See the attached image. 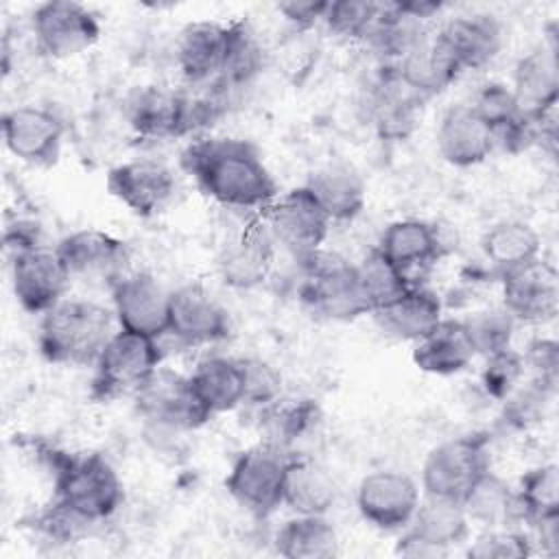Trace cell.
Returning <instances> with one entry per match:
<instances>
[{
    "label": "cell",
    "mask_w": 559,
    "mask_h": 559,
    "mask_svg": "<svg viewBox=\"0 0 559 559\" xmlns=\"http://www.w3.org/2000/svg\"><path fill=\"white\" fill-rule=\"evenodd\" d=\"M437 151L456 168L483 164L496 148L491 129L476 116L469 105L450 107L437 127Z\"/></svg>",
    "instance_id": "cell-23"
},
{
    "label": "cell",
    "mask_w": 559,
    "mask_h": 559,
    "mask_svg": "<svg viewBox=\"0 0 559 559\" xmlns=\"http://www.w3.org/2000/svg\"><path fill=\"white\" fill-rule=\"evenodd\" d=\"M555 395L550 391H546L542 384L533 382V380H522L504 400H502V421L511 428L524 430L531 424L542 419L544 413V404L548 402V397Z\"/></svg>",
    "instance_id": "cell-46"
},
{
    "label": "cell",
    "mask_w": 559,
    "mask_h": 559,
    "mask_svg": "<svg viewBox=\"0 0 559 559\" xmlns=\"http://www.w3.org/2000/svg\"><path fill=\"white\" fill-rule=\"evenodd\" d=\"M356 264V273H358V282L362 288V295L367 299L369 306V314L389 304L391 299H395L397 295H402L408 286H413L415 282L402 271L397 269L378 247H371Z\"/></svg>",
    "instance_id": "cell-39"
},
{
    "label": "cell",
    "mask_w": 559,
    "mask_h": 559,
    "mask_svg": "<svg viewBox=\"0 0 559 559\" xmlns=\"http://www.w3.org/2000/svg\"><path fill=\"white\" fill-rule=\"evenodd\" d=\"M133 402L153 432H188L212 419L199 402L190 376L168 367H157L133 391Z\"/></svg>",
    "instance_id": "cell-5"
},
{
    "label": "cell",
    "mask_w": 559,
    "mask_h": 559,
    "mask_svg": "<svg viewBox=\"0 0 559 559\" xmlns=\"http://www.w3.org/2000/svg\"><path fill=\"white\" fill-rule=\"evenodd\" d=\"M371 317L386 336L415 343L443 319V306L435 290L413 284L389 304L376 308Z\"/></svg>",
    "instance_id": "cell-24"
},
{
    "label": "cell",
    "mask_w": 559,
    "mask_h": 559,
    "mask_svg": "<svg viewBox=\"0 0 559 559\" xmlns=\"http://www.w3.org/2000/svg\"><path fill=\"white\" fill-rule=\"evenodd\" d=\"M127 122L142 140L186 138L183 90L166 85L138 87L127 103Z\"/></svg>",
    "instance_id": "cell-22"
},
{
    "label": "cell",
    "mask_w": 559,
    "mask_h": 559,
    "mask_svg": "<svg viewBox=\"0 0 559 559\" xmlns=\"http://www.w3.org/2000/svg\"><path fill=\"white\" fill-rule=\"evenodd\" d=\"M231 321L223 304L199 284H183L170 290L168 332L183 347H199L225 341Z\"/></svg>",
    "instance_id": "cell-17"
},
{
    "label": "cell",
    "mask_w": 559,
    "mask_h": 559,
    "mask_svg": "<svg viewBox=\"0 0 559 559\" xmlns=\"http://www.w3.org/2000/svg\"><path fill=\"white\" fill-rule=\"evenodd\" d=\"M421 103L424 100L400 81L391 66H382L369 96V116L380 138L404 140L417 122Z\"/></svg>",
    "instance_id": "cell-27"
},
{
    "label": "cell",
    "mask_w": 559,
    "mask_h": 559,
    "mask_svg": "<svg viewBox=\"0 0 559 559\" xmlns=\"http://www.w3.org/2000/svg\"><path fill=\"white\" fill-rule=\"evenodd\" d=\"M111 308L92 299H61L39 319L37 347L52 365H94L116 328Z\"/></svg>",
    "instance_id": "cell-2"
},
{
    "label": "cell",
    "mask_w": 559,
    "mask_h": 559,
    "mask_svg": "<svg viewBox=\"0 0 559 559\" xmlns=\"http://www.w3.org/2000/svg\"><path fill=\"white\" fill-rule=\"evenodd\" d=\"M469 107L476 111V116L491 129L493 140L496 133L502 131L504 127H509L522 111L518 98L513 96L511 87L500 83V81H489L485 83L474 100L469 103Z\"/></svg>",
    "instance_id": "cell-44"
},
{
    "label": "cell",
    "mask_w": 559,
    "mask_h": 559,
    "mask_svg": "<svg viewBox=\"0 0 559 559\" xmlns=\"http://www.w3.org/2000/svg\"><path fill=\"white\" fill-rule=\"evenodd\" d=\"M336 500V485L325 467L308 459H293L286 467L284 502L295 513L325 515Z\"/></svg>",
    "instance_id": "cell-36"
},
{
    "label": "cell",
    "mask_w": 559,
    "mask_h": 559,
    "mask_svg": "<svg viewBox=\"0 0 559 559\" xmlns=\"http://www.w3.org/2000/svg\"><path fill=\"white\" fill-rule=\"evenodd\" d=\"M395 4L404 15L424 24L443 11V2L439 0H395Z\"/></svg>",
    "instance_id": "cell-51"
},
{
    "label": "cell",
    "mask_w": 559,
    "mask_h": 559,
    "mask_svg": "<svg viewBox=\"0 0 559 559\" xmlns=\"http://www.w3.org/2000/svg\"><path fill=\"white\" fill-rule=\"evenodd\" d=\"M301 264L304 282L299 295L317 317L328 321H354L369 314L354 262L319 251Z\"/></svg>",
    "instance_id": "cell-6"
},
{
    "label": "cell",
    "mask_w": 559,
    "mask_h": 559,
    "mask_svg": "<svg viewBox=\"0 0 559 559\" xmlns=\"http://www.w3.org/2000/svg\"><path fill=\"white\" fill-rule=\"evenodd\" d=\"M55 500L90 524L109 520L124 500V485L116 467L96 452L52 456Z\"/></svg>",
    "instance_id": "cell-3"
},
{
    "label": "cell",
    "mask_w": 559,
    "mask_h": 559,
    "mask_svg": "<svg viewBox=\"0 0 559 559\" xmlns=\"http://www.w3.org/2000/svg\"><path fill=\"white\" fill-rule=\"evenodd\" d=\"M472 524H480L483 528L498 526H518L522 524L520 502L515 489L496 472H485L467 496L461 500Z\"/></svg>",
    "instance_id": "cell-34"
},
{
    "label": "cell",
    "mask_w": 559,
    "mask_h": 559,
    "mask_svg": "<svg viewBox=\"0 0 559 559\" xmlns=\"http://www.w3.org/2000/svg\"><path fill=\"white\" fill-rule=\"evenodd\" d=\"M330 223L354 221L367 203V183L362 175L349 164H325L317 168L304 183Z\"/></svg>",
    "instance_id": "cell-26"
},
{
    "label": "cell",
    "mask_w": 559,
    "mask_h": 559,
    "mask_svg": "<svg viewBox=\"0 0 559 559\" xmlns=\"http://www.w3.org/2000/svg\"><path fill=\"white\" fill-rule=\"evenodd\" d=\"M461 72L489 66L502 48V24L489 13L450 17L435 35Z\"/></svg>",
    "instance_id": "cell-21"
},
{
    "label": "cell",
    "mask_w": 559,
    "mask_h": 559,
    "mask_svg": "<svg viewBox=\"0 0 559 559\" xmlns=\"http://www.w3.org/2000/svg\"><path fill=\"white\" fill-rule=\"evenodd\" d=\"M290 456L273 443H258L240 452L227 476L225 489L255 518L271 515L284 502V480Z\"/></svg>",
    "instance_id": "cell-8"
},
{
    "label": "cell",
    "mask_w": 559,
    "mask_h": 559,
    "mask_svg": "<svg viewBox=\"0 0 559 559\" xmlns=\"http://www.w3.org/2000/svg\"><path fill=\"white\" fill-rule=\"evenodd\" d=\"M535 552V544L528 533L518 526L483 528L467 548L472 559H524Z\"/></svg>",
    "instance_id": "cell-43"
},
{
    "label": "cell",
    "mask_w": 559,
    "mask_h": 559,
    "mask_svg": "<svg viewBox=\"0 0 559 559\" xmlns=\"http://www.w3.org/2000/svg\"><path fill=\"white\" fill-rule=\"evenodd\" d=\"M522 358L528 380L555 393L559 382V343L548 336H537L526 345Z\"/></svg>",
    "instance_id": "cell-48"
},
{
    "label": "cell",
    "mask_w": 559,
    "mask_h": 559,
    "mask_svg": "<svg viewBox=\"0 0 559 559\" xmlns=\"http://www.w3.org/2000/svg\"><path fill=\"white\" fill-rule=\"evenodd\" d=\"M391 68L395 70L400 81L421 100L441 94L463 74L448 57V52L437 44L435 35H426Z\"/></svg>",
    "instance_id": "cell-30"
},
{
    "label": "cell",
    "mask_w": 559,
    "mask_h": 559,
    "mask_svg": "<svg viewBox=\"0 0 559 559\" xmlns=\"http://www.w3.org/2000/svg\"><path fill=\"white\" fill-rule=\"evenodd\" d=\"M35 48L48 59H72L90 50L100 37L98 15L74 0H50L31 15Z\"/></svg>",
    "instance_id": "cell-10"
},
{
    "label": "cell",
    "mask_w": 559,
    "mask_h": 559,
    "mask_svg": "<svg viewBox=\"0 0 559 559\" xmlns=\"http://www.w3.org/2000/svg\"><path fill=\"white\" fill-rule=\"evenodd\" d=\"M522 524H533L542 518L559 513V467L544 463L522 474L515 489Z\"/></svg>",
    "instance_id": "cell-40"
},
{
    "label": "cell",
    "mask_w": 559,
    "mask_h": 559,
    "mask_svg": "<svg viewBox=\"0 0 559 559\" xmlns=\"http://www.w3.org/2000/svg\"><path fill=\"white\" fill-rule=\"evenodd\" d=\"M277 247L288 251L297 262L317 255L330 234V218L306 186L293 188L260 212Z\"/></svg>",
    "instance_id": "cell-9"
},
{
    "label": "cell",
    "mask_w": 559,
    "mask_h": 559,
    "mask_svg": "<svg viewBox=\"0 0 559 559\" xmlns=\"http://www.w3.org/2000/svg\"><path fill=\"white\" fill-rule=\"evenodd\" d=\"M264 441L282 450H288L295 441L306 437L319 421V406L314 400H275L273 404L260 408Z\"/></svg>",
    "instance_id": "cell-38"
},
{
    "label": "cell",
    "mask_w": 559,
    "mask_h": 559,
    "mask_svg": "<svg viewBox=\"0 0 559 559\" xmlns=\"http://www.w3.org/2000/svg\"><path fill=\"white\" fill-rule=\"evenodd\" d=\"M245 376V404L264 408L282 397V373L266 360L247 356L240 358Z\"/></svg>",
    "instance_id": "cell-47"
},
{
    "label": "cell",
    "mask_w": 559,
    "mask_h": 559,
    "mask_svg": "<svg viewBox=\"0 0 559 559\" xmlns=\"http://www.w3.org/2000/svg\"><path fill=\"white\" fill-rule=\"evenodd\" d=\"M269 63V52L247 20H231V39L225 68L216 81L236 94L251 85Z\"/></svg>",
    "instance_id": "cell-37"
},
{
    "label": "cell",
    "mask_w": 559,
    "mask_h": 559,
    "mask_svg": "<svg viewBox=\"0 0 559 559\" xmlns=\"http://www.w3.org/2000/svg\"><path fill=\"white\" fill-rule=\"evenodd\" d=\"M404 531L448 555L454 546L469 542L472 522L461 502L421 496L419 507Z\"/></svg>",
    "instance_id": "cell-31"
},
{
    "label": "cell",
    "mask_w": 559,
    "mask_h": 559,
    "mask_svg": "<svg viewBox=\"0 0 559 559\" xmlns=\"http://www.w3.org/2000/svg\"><path fill=\"white\" fill-rule=\"evenodd\" d=\"M2 138L13 157L46 168L61 155L66 122L48 107L17 105L2 116Z\"/></svg>",
    "instance_id": "cell-13"
},
{
    "label": "cell",
    "mask_w": 559,
    "mask_h": 559,
    "mask_svg": "<svg viewBox=\"0 0 559 559\" xmlns=\"http://www.w3.org/2000/svg\"><path fill=\"white\" fill-rule=\"evenodd\" d=\"M421 500V489L413 476L397 469L367 474L356 489V507L365 522L378 531H404Z\"/></svg>",
    "instance_id": "cell-11"
},
{
    "label": "cell",
    "mask_w": 559,
    "mask_h": 559,
    "mask_svg": "<svg viewBox=\"0 0 559 559\" xmlns=\"http://www.w3.org/2000/svg\"><path fill=\"white\" fill-rule=\"evenodd\" d=\"M4 247L11 255H17L22 251L41 247V229L37 223L33 221H24V218H15V223H9L4 227Z\"/></svg>",
    "instance_id": "cell-50"
},
{
    "label": "cell",
    "mask_w": 559,
    "mask_h": 559,
    "mask_svg": "<svg viewBox=\"0 0 559 559\" xmlns=\"http://www.w3.org/2000/svg\"><path fill=\"white\" fill-rule=\"evenodd\" d=\"M231 39V22L199 20L181 28L175 44V63L186 85L210 83L221 76Z\"/></svg>",
    "instance_id": "cell-20"
},
{
    "label": "cell",
    "mask_w": 559,
    "mask_h": 559,
    "mask_svg": "<svg viewBox=\"0 0 559 559\" xmlns=\"http://www.w3.org/2000/svg\"><path fill=\"white\" fill-rule=\"evenodd\" d=\"M480 249L491 269L502 275L509 269L539 258L542 238L533 225L509 218L491 225L483 234Z\"/></svg>",
    "instance_id": "cell-35"
},
{
    "label": "cell",
    "mask_w": 559,
    "mask_h": 559,
    "mask_svg": "<svg viewBox=\"0 0 559 559\" xmlns=\"http://www.w3.org/2000/svg\"><path fill=\"white\" fill-rule=\"evenodd\" d=\"M413 362L432 376H454L476 358L463 319H441L428 334L413 343Z\"/></svg>",
    "instance_id": "cell-25"
},
{
    "label": "cell",
    "mask_w": 559,
    "mask_h": 559,
    "mask_svg": "<svg viewBox=\"0 0 559 559\" xmlns=\"http://www.w3.org/2000/svg\"><path fill=\"white\" fill-rule=\"evenodd\" d=\"M170 290L146 271L124 273L111 284V310L122 330L162 338L168 332Z\"/></svg>",
    "instance_id": "cell-14"
},
{
    "label": "cell",
    "mask_w": 559,
    "mask_h": 559,
    "mask_svg": "<svg viewBox=\"0 0 559 559\" xmlns=\"http://www.w3.org/2000/svg\"><path fill=\"white\" fill-rule=\"evenodd\" d=\"M338 548V533L325 515L295 513L275 533V550L284 559H332Z\"/></svg>",
    "instance_id": "cell-33"
},
{
    "label": "cell",
    "mask_w": 559,
    "mask_h": 559,
    "mask_svg": "<svg viewBox=\"0 0 559 559\" xmlns=\"http://www.w3.org/2000/svg\"><path fill=\"white\" fill-rule=\"evenodd\" d=\"M491 469L489 437L483 432L452 437L435 445L421 465L424 496L461 502L474 483Z\"/></svg>",
    "instance_id": "cell-7"
},
{
    "label": "cell",
    "mask_w": 559,
    "mask_h": 559,
    "mask_svg": "<svg viewBox=\"0 0 559 559\" xmlns=\"http://www.w3.org/2000/svg\"><path fill=\"white\" fill-rule=\"evenodd\" d=\"M190 382L199 402L212 417L245 404V376L240 358L205 356L190 373Z\"/></svg>",
    "instance_id": "cell-32"
},
{
    "label": "cell",
    "mask_w": 559,
    "mask_h": 559,
    "mask_svg": "<svg viewBox=\"0 0 559 559\" xmlns=\"http://www.w3.org/2000/svg\"><path fill=\"white\" fill-rule=\"evenodd\" d=\"M463 323L476 356L485 358L513 347V334H515L518 321L502 306L478 310L467 319H463Z\"/></svg>",
    "instance_id": "cell-42"
},
{
    "label": "cell",
    "mask_w": 559,
    "mask_h": 559,
    "mask_svg": "<svg viewBox=\"0 0 559 559\" xmlns=\"http://www.w3.org/2000/svg\"><path fill=\"white\" fill-rule=\"evenodd\" d=\"M328 4L330 0H286L277 4V11L293 26V31L306 33L323 22Z\"/></svg>",
    "instance_id": "cell-49"
},
{
    "label": "cell",
    "mask_w": 559,
    "mask_h": 559,
    "mask_svg": "<svg viewBox=\"0 0 559 559\" xmlns=\"http://www.w3.org/2000/svg\"><path fill=\"white\" fill-rule=\"evenodd\" d=\"M382 13V2L373 0H332L328 4L325 28L347 41H365Z\"/></svg>",
    "instance_id": "cell-41"
},
{
    "label": "cell",
    "mask_w": 559,
    "mask_h": 559,
    "mask_svg": "<svg viewBox=\"0 0 559 559\" xmlns=\"http://www.w3.org/2000/svg\"><path fill=\"white\" fill-rule=\"evenodd\" d=\"M181 168L227 210L264 212L280 194L260 148L242 138L199 135L183 148Z\"/></svg>",
    "instance_id": "cell-1"
},
{
    "label": "cell",
    "mask_w": 559,
    "mask_h": 559,
    "mask_svg": "<svg viewBox=\"0 0 559 559\" xmlns=\"http://www.w3.org/2000/svg\"><path fill=\"white\" fill-rule=\"evenodd\" d=\"M526 376L524 358L513 347L485 356V365L480 371V384L485 393L498 402H502Z\"/></svg>",
    "instance_id": "cell-45"
},
{
    "label": "cell",
    "mask_w": 559,
    "mask_h": 559,
    "mask_svg": "<svg viewBox=\"0 0 559 559\" xmlns=\"http://www.w3.org/2000/svg\"><path fill=\"white\" fill-rule=\"evenodd\" d=\"M275 240L262 216L253 218L234 240H229L216 260L221 280L236 290H251L266 282L275 260Z\"/></svg>",
    "instance_id": "cell-19"
},
{
    "label": "cell",
    "mask_w": 559,
    "mask_h": 559,
    "mask_svg": "<svg viewBox=\"0 0 559 559\" xmlns=\"http://www.w3.org/2000/svg\"><path fill=\"white\" fill-rule=\"evenodd\" d=\"M164 352L159 338L118 328L94 360L92 395L100 402L131 393L162 367Z\"/></svg>",
    "instance_id": "cell-4"
},
{
    "label": "cell",
    "mask_w": 559,
    "mask_h": 559,
    "mask_svg": "<svg viewBox=\"0 0 559 559\" xmlns=\"http://www.w3.org/2000/svg\"><path fill=\"white\" fill-rule=\"evenodd\" d=\"M55 249L72 277L107 280L109 286L124 275L129 262L127 242L96 227L70 231L57 242Z\"/></svg>",
    "instance_id": "cell-18"
},
{
    "label": "cell",
    "mask_w": 559,
    "mask_h": 559,
    "mask_svg": "<svg viewBox=\"0 0 559 559\" xmlns=\"http://www.w3.org/2000/svg\"><path fill=\"white\" fill-rule=\"evenodd\" d=\"M105 186L131 214L151 218L170 203L177 181L164 162L135 157L109 168Z\"/></svg>",
    "instance_id": "cell-16"
},
{
    "label": "cell",
    "mask_w": 559,
    "mask_h": 559,
    "mask_svg": "<svg viewBox=\"0 0 559 559\" xmlns=\"http://www.w3.org/2000/svg\"><path fill=\"white\" fill-rule=\"evenodd\" d=\"M520 107L526 111L557 109L559 100V63L557 46H537L522 55L513 68L509 85Z\"/></svg>",
    "instance_id": "cell-29"
},
{
    "label": "cell",
    "mask_w": 559,
    "mask_h": 559,
    "mask_svg": "<svg viewBox=\"0 0 559 559\" xmlns=\"http://www.w3.org/2000/svg\"><path fill=\"white\" fill-rule=\"evenodd\" d=\"M502 308L520 323H546L559 310V273L542 255L504 271Z\"/></svg>",
    "instance_id": "cell-15"
},
{
    "label": "cell",
    "mask_w": 559,
    "mask_h": 559,
    "mask_svg": "<svg viewBox=\"0 0 559 559\" xmlns=\"http://www.w3.org/2000/svg\"><path fill=\"white\" fill-rule=\"evenodd\" d=\"M376 247L408 277L415 269L430 266L443 255V242L437 227L421 218H400L389 223Z\"/></svg>",
    "instance_id": "cell-28"
},
{
    "label": "cell",
    "mask_w": 559,
    "mask_h": 559,
    "mask_svg": "<svg viewBox=\"0 0 559 559\" xmlns=\"http://www.w3.org/2000/svg\"><path fill=\"white\" fill-rule=\"evenodd\" d=\"M9 271L15 301L31 314H44L66 299L72 280L57 249L44 245L11 255Z\"/></svg>",
    "instance_id": "cell-12"
}]
</instances>
